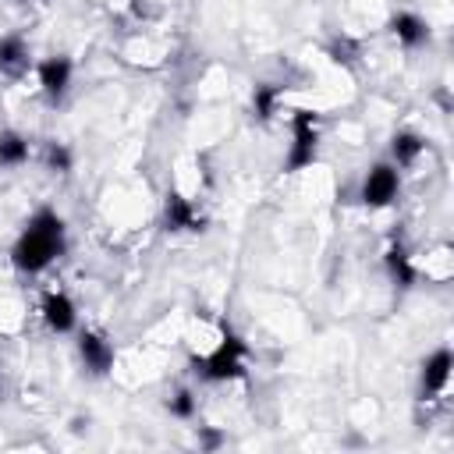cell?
I'll return each instance as SVG.
<instances>
[{
	"label": "cell",
	"mask_w": 454,
	"mask_h": 454,
	"mask_svg": "<svg viewBox=\"0 0 454 454\" xmlns=\"http://www.w3.org/2000/svg\"><path fill=\"white\" fill-rule=\"evenodd\" d=\"M64 252V220L53 213V209H39L25 231L18 234L14 248H11V262L21 270V273H39L46 270L57 255Z\"/></svg>",
	"instance_id": "cell-1"
},
{
	"label": "cell",
	"mask_w": 454,
	"mask_h": 454,
	"mask_svg": "<svg viewBox=\"0 0 454 454\" xmlns=\"http://www.w3.org/2000/svg\"><path fill=\"white\" fill-rule=\"evenodd\" d=\"M192 365H195V372H199L202 380H209V383L234 380V376L245 372V340L234 337V333H223L220 348H216L213 355H206V358H195Z\"/></svg>",
	"instance_id": "cell-2"
},
{
	"label": "cell",
	"mask_w": 454,
	"mask_h": 454,
	"mask_svg": "<svg viewBox=\"0 0 454 454\" xmlns=\"http://www.w3.org/2000/svg\"><path fill=\"white\" fill-rule=\"evenodd\" d=\"M316 153H319V124H316V114L294 110V117H291V149H287L284 170L294 174V170L312 167L316 163Z\"/></svg>",
	"instance_id": "cell-3"
},
{
	"label": "cell",
	"mask_w": 454,
	"mask_h": 454,
	"mask_svg": "<svg viewBox=\"0 0 454 454\" xmlns=\"http://www.w3.org/2000/svg\"><path fill=\"white\" fill-rule=\"evenodd\" d=\"M397 188H401L397 167L394 163H376L362 181V202L369 209H383V206H390L397 199Z\"/></svg>",
	"instance_id": "cell-4"
},
{
	"label": "cell",
	"mask_w": 454,
	"mask_h": 454,
	"mask_svg": "<svg viewBox=\"0 0 454 454\" xmlns=\"http://www.w3.org/2000/svg\"><path fill=\"white\" fill-rule=\"evenodd\" d=\"M35 74H39V89L46 92V99H60L71 85V60L67 57H46V60H39Z\"/></svg>",
	"instance_id": "cell-5"
},
{
	"label": "cell",
	"mask_w": 454,
	"mask_h": 454,
	"mask_svg": "<svg viewBox=\"0 0 454 454\" xmlns=\"http://www.w3.org/2000/svg\"><path fill=\"white\" fill-rule=\"evenodd\" d=\"M450 365H454V362H450V351H447V348H436V351L422 362V387H419V390H422V401H433V397L447 387Z\"/></svg>",
	"instance_id": "cell-6"
},
{
	"label": "cell",
	"mask_w": 454,
	"mask_h": 454,
	"mask_svg": "<svg viewBox=\"0 0 454 454\" xmlns=\"http://www.w3.org/2000/svg\"><path fill=\"white\" fill-rule=\"evenodd\" d=\"M43 319L53 333H71L74 323H78V312H74V301L64 294V291H50L43 298Z\"/></svg>",
	"instance_id": "cell-7"
},
{
	"label": "cell",
	"mask_w": 454,
	"mask_h": 454,
	"mask_svg": "<svg viewBox=\"0 0 454 454\" xmlns=\"http://www.w3.org/2000/svg\"><path fill=\"white\" fill-rule=\"evenodd\" d=\"M78 355H82V362H85V369L92 376H103L114 365V348H110V340L103 333H82L78 337Z\"/></svg>",
	"instance_id": "cell-8"
},
{
	"label": "cell",
	"mask_w": 454,
	"mask_h": 454,
	"mask_svg": "<svg viewBox=\"0 0 454 454\" xmlns=\"http://www.w3.org/2000/svg\"><path fill=\"white\" fill-rule=\"evenodd\" d=\"M163 227L167 231H202V216L184 195L170 192L163 202Z\"/></svg>",
	"instance_id": "cell-9"
},
{
	"label": "cell",
	"mask_w": 454,
	"mask_h": 454,
	"mask_svg": "<svg viewBox=\"0 0 454 454\" xmlns=\"http://www.w3.org/2000/svg\"><path fill=\"white\" fill-rule=\"evenodd\" d=\"M390 32L397 35L401 46H422L429 39V25L419 14H411V11H397L390 18Z\"/></svg>",
	"instance_id": "cell-10"
},
{
	"label": "cell",
	"mask_w": 454,
	"mask_h": 454,
	"mask_svg": "<svg viewBox=\"0 0 454 454\" xmlns=\"http://www.w3.org/2000/svg\"><path fill=\"white\" fill-rule=\"evenodd\" d=\"M28 67V46L21 35H0V71L21 74Z\"/></svg>",
	"instance_id": "cell-11"
},
{
	"label": "cell",
	"mask_w": 454,
	"mask_h": 454,
	"mask_svg": "<svg viewBox=\"0 0 454 454\" xmlns=\"http://www.w3.org/2000/svg\"><path fill=\"white\" fill-rule=\"evenodd\" d=\"M422 149H426V142H422V135H415V131H397V135L390 138V156H394L397 167H411V163L422 156Z\"/></svg>",
	"instance_id": "cell-12"
},
{
	"label": "cell",
	"mask_w": 454,
	"mask_h": 454,
	"mask_svg": "<svg viewBox=\"0 0 454 454\" xmlns=\"http://www.w3.org/2000/svg\"><path fill=\"white\" fill-rule=\"evenodd\" d=\"M387 270H390V277L401 287H411L415 284V266H411V255H408L404 245H390L387 248Z\"/></svg>",
	"instance_id": "cell-13"
},
{
	"label": "cell",
	"mask_w": 454,
	"mask_h": 454,
	"mask_svg": "<svg viewBox=\"0 0 454 454\" xmlns=\"http://www.w3.org/2000/svg\"><path fill=\"white\" fill-rule=\"evenodd\" d=\"M28 160V138L18 131H0V167H21Z\"/></svg>",
	"instance_id": "cell-14"
},
{
	"label": "cell",
	"mask_w": 454,
	"mask_h": 454,
	"mask_svg": "<svg viewBox=\"0 0 454 454\" xmlns=\"http://www.w3.org/2000/svg\"><path fill=\"white\" fill-rule=\"evenodd\" d=\"M277 99H280V89L270 85V82H259V85L252 89V110H255V117H259V121H270L273 110H277Z\"/></svg>",
	"instance_id": "cell-15"
},
{
	"label": "cell",
	"mask_w": 454,
	"mask_h": 454,
	"mask_svg": "<svg viewBox=\"0 0 454 454\" xmlns=\"http://www.w3.org/2000/svg\"><path fill=\"white\" fill-rule=\"evenodd\" d=\"M71 163H74V160H71V149H67L64 142H50V145H46V167H50L53 174H67Z\"/></svg>",
	"instance_id": "cell-16"
},
{
	"label": "cell",
	"mask_w": 454,
	"mask_h": 454,
	"mask_svg": "<svg viewBox=\"0 0 454 454\" xmlns=\"http://www.w3.org/2000/svg\"><path fill=\"white\" fill-rule=\"evenodd\" d=\"M167 408H170V415H177V419H192V415H195V394H192V390H177V394L167 401Z\"/></svg>",
	"instance_id": "cell-17"
},
{
	"label": "cell",
	"mask_w": 454,
	"mask_h": 454,
	"mask_svg": "<svg viewBox=\"0 0 454 454\" xmlns=\"http://www.w3.org/2000/svg\"><path fill=\"white\" fill-rule=\"evenodd\" d=\"M202 443H206V447H216V443H220V433H213V429H202Z\"/></svg>",
	"instance_id": "cell-18"
}]
</instances>
